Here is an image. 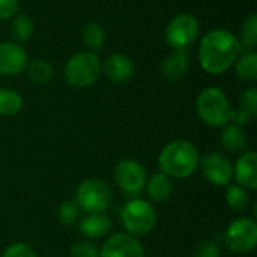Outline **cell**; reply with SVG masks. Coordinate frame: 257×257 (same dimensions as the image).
<instances>
[{"mask_svg": "<svg viewBox=\"0 0 257 257\" xmlns=\"http://www.w3.org/2000/svg\"><path fill=\"white\" fill-rule=\"evenodd\" d=\"M239 54V39L226 29L208 32L199 44V63L209 75H221L229 71Z\"/></svg>", "mask_w": 257, "mask_h": 257, "instance_id": "1", "label": "cell"}, {"mask_svg": "<svg viewBox=\"0 0 257 257\" xmlns=\"http://www.w3.org/2000/svg\"><path fill=\"white\" fill-rule=\"evenodd\" d=\"M199 149L185 139L169 142L158 154L160 172L172 179H185L193 176L199 169Z\"/></svg>", "mask_w": 257, "mask_h": 257, "instance_id": "2", "label": "cell"}, {"mask_svg": "<svg viewBox=\"0 0 257 257\" xmlns=\"http://www.w3.org/2000/svg\"><path fill=\"white\" fill-rule=\"evenodd\" d=\"M230 102L218 87H205L196 98V113L199 119L211 128H223L229 123Z\"/></svg>", "mask_w": 257, "mask_h": 257, "instance_id": "3", "label": "cell"}, {"mask_svg": "<svg viewBox=\"0 0 257 257\" xmlns=\"http://www.w3.org/2000/svg\"><path fill=\"white\" fill-rule=\"evenodd\" d=\"M101 75V60L92 51H80L71 56L63 68L66 83L77 89L93 86Z\"/></svg>", "mask_w": 257, "mask_h": 257, "instance_id": "4", "label": "cell"}, {"mask_svg": "<svg viewBox=\"0 0 257 257\" xmlns=\"http://www.w3.org/2000/svg\"><path fill=\"white\" fill-rule=\"evenodd\" d=\"M120 221L126 233L140 238L149 235L157 226V212L149 200L134 197L120 211Z\"/></svg>", "mask_w": 257, "mask_h": 257, "instance_id": "5", "label": "cell"}, {"mask_svg": "<svg viewBox=\"0 0 257 257\" xmlns=\"http://www.w3.org/2000/svg\"><path fill=\"white\" fill-rule=\"evenodd\" d=\"M223 242L235 254H247L256 248L257 223L254 218L241 217L233 220L224 230Z\"/></svg>", "mask_w": 257, "mask_h": 257, "instance_id": "6", "label": "cell"}, {"mask_svg": "<svg viewBox=\"0 0 257 257\" xmlns=\"http://www.w3.org/2000/svg\"><path fill=\"white\" fill-rule=\"evenodd\" d=\"M75 202L87 214L105 212L111 205V190L101 179H84L77 187Z\"/></svg>", "mask_w": 257, "mask_h": 257, "instance_id": "7", "label": "cell"}, {"mask_svg": "<svg viewBox=\"0 0 257 257\" xmlns=\"http://www.w3.org/2000/svg\"><path fill=\"white\" fill-rule=\"evenodd\" d=\"M199 33V20L193 14H179L166 27V42L173 50H188L197 41Z\"/></svg>", "mask_w": 257, "mask_h": 257, "instance_id": "8", "label": "cell"}, {"mask_svg": "<svg viewBox=\"0 0 257 257\" xmlns=\"http://www.w3.org/2000/svg\"><path fill=\"white\" fill-rule=\"evenodd\" d=\"M113 179L125 196L137 197L145 190L148 175L143 164L137 160H120L114 166Z\"/></svg>", "mask_w": 257, "mask_h": 257, "instance_id": "9", "label": "cell"}, {"mask_svg": "<svg viewBox=\"0 0 257 257\" xmlns=\"http://www.w3.org/2000/svg\"><path fill=\"white\" fill-rule=\"evenodd\" d=\"M199 169L203 178L215 187H227L233 181V163L221 152H206L200 157Z\"/></svg>", "mask_w": 257, "mask_h": 257, "instance_id": "10", "label": "cell"}, {"mask_svg": "<svg viewBox=\"0 0 257 257\" xmlns=\"http://www.w3.org/2000/svg\"><path fill=\"white\" fill-rule=\"evenodd\" d=\"M99 257H145V248L139 238L117 232L107 236L99 248Z\"/></svg>", "mask_w": 257, "mask_h": 257, "instance_id": "11", "label": "cell"}, {"mask_svg": "<svg viewBox=\"0 0 257 257\" xmlns=\"http://www.w3.org/2000/svg\"><path fill=\"white\" fill-rule=\"evenodd\" d=\"M27 63L29 56L24 47L14 41L0 42V75H18L26 71Z\"/></svg>", "mask_w": 257, "mask_h": 257, "instance_id": "12", "label": "cell"}, {"mask_svg": "<svg viewBox=\"0 0 257 257\" xmlns=\"http://www.w3.org/2000/svg\"><path fill=\"white\" fill-rule=\"evenodd\" d=\"M101 72H104V75L110 81L116 84H123L134 77V63L126 54L113 53L101 65Z\"/></svg>", "mask_w": 257, "mask_h": 257, "instance_id": "13", "label": "cell"}, {"mask_svg": "<svg viewBox=\"0 0 257 257\" xmlns=\"http://www.w3.org/2000/svg\"><path fill=\"white\" fill-rule=\"evenodd\" d=\"M235 184L247 191L257 190V154L254 151L244 152L233 164Z\"/></svg>", "mask_w": 257, "mask_h": 257, "instance_id": "14", "label": "cell"}, {"mask_svg": "<svg viewBox=\"0 0 257 257\" xmlns=\"http://www.w3.org/2000/svg\"><path fill=\"white\" fill-rule=\"evenodd\" d=\"M190 68V56L188 50H173L172 54H169L163 63H161V75L169 83H178L181 81Z\"/></svg>", "mask_w": 257, "mask_h": 257, "instance_id": "15", "label": "cell"}, {"mask_svg": "<svg viewBox=\"0 0 257 257\" xmlns=\"http://www.w3.org/2000/svg\"><path fill=\"white\" fill-rule=\"evenodd\" d=\"M80 232L87 239H101L111 232V218L105 212H92L78 221Z\"/></svg>", "mask_w": 257, "mask_h": 257, "instance_id": "16", "label": "cell"}, {"mask_svg": "<svg viewBox=\"0 0 257 257\" xmlns=\"http://www.w3.org/2000/svg\"><path fill=\"white\" fill-rule=\"evenodd\" d=\"M145 190H146V194L151 202L164 203L173 194V181L167 175L157 172L146 181Z\"/></svg>", "mask_w": 257, "mask_h": 257, "instance_id": "17", "label": "cell"}, {"mask_svg": "<svg viewBox=\"0 0 257 257\" xmlns=\"http://www.w3.org/2000/svg\"><path fill=\"white\" fill-rule=\"evenodd\" d=\"M220 143L229 154H244L248 145L247 133L242 126L227 123L220 134Z\"/></svg>", "mask_w": 257, "mask_h": 257, "instance_id": "18", "label": "cell"}, {"mask_svg": "<svg viewBox=\"0 0 257 257\" xmlns=\"http://www.w3.org/2000/svg\"><path fill=\"white\" fill-rule=\"evenodd\" d=\"M81 38H83L84 45L89 48V51L95 53V51H99V50L104 48L107 35H105L104 27H102L99 23L90 21V23H86V24L83 26Z\"/></svg>", "mask_w": 257, "mask_h": 257, "instance_id": "19", "label": "cell"}, {"mask_svg": "<svg viewBox=\"0 0 257 257\" xmlns=\"http://www.w3.org/2000/svg\"><path fill=\"white\" fill-rule=\"evenodd\" d=\"M26 72L35 84H47L54 75V68L45 59H33L27 63Z\"/></svg>", "mask_w": 257, "mask_h": 257, "instance_id": "20", "label": "cell"}, {"mask_svg": "<svg viewBox=\"0 0 257 257\" xmlns=\"http://www.w3.org/2000/svg\"><path fill=\"white\" fill-rule=\"evenodd\" d=\"M11 35L14 38V42H26L33 36L35 24L33 20L26 14H17L11 18Z\"/></svg>", "mask_w": 257, "mask_h": 257, "instance_id": "21", "label": "cell"}, {"mask_svg": "<svg viewBox=\"0 0 257 257\" xmlns=\"http://www.w3.org/2000/svg\"><path fill=\"white\" fill-rule=\"evenodd\" d=\"M235 72L241 80L254 81L257 80V54L254 51L241 53L235 62Z\"/></svg>", "mask_w": 257, "mask_h": 257, "instance_id": "22", "label": "cell"}, {"mask_svg": "<svg viewBox=\"0 0 257 257\" xmlns=\"http://www.w3.org/2000/svg\"><path fill=\"white\" fill-rule=\"evenodd\" d=\"M23 108L21 95L9 87H0V116H15Z\"/></svg>", "mask_w": 257, "mask_h": 257, "instance_id": "23", "label": "cell"}, {"mask_svg": "<svg viewBox=\"0 0 257 257\" xmlns=\"http://www.w3.org/2000/svg\"><path fill=\"white\" fill-rule=\"evenodd\" d=\"M226 203L233 212H244L250 205L248 191L238 184H229L226 187Z\"/></svg>", "mask_w": 257, "mask_h": 257, "instance_id": "24", "label": "cell"}, {"mask_svg": "<svg viewBox=\"0 0 257 257\" xmlns=\"http://www.w3.org/2000/svg\"><path fill=\"white\" fill-rule=\"evenodd\" d=\"M241 42V51H254L257 42V15L251 14L242 26L241 30V38H238Z\"/></svg>", "mask_w": 257, "mask_h": 257, "instance_id": "25", "label": "cell"}, {"mask_svg": "<svg viewBox=\"0 0 257 257\" xmlns=\"http://www.w3.org/2000/svg\"><path fill=\"white\" fill-rule=\"evenodd\" d=\"M81 212L83 211L80 209V206L77 205L75 200H65L60 203V206L57 209V218L62 226L71 227L81 220Z\"/></svg>", "mask_w": 257, "mask_h": 257, "instance_id": "26", "label": "cell"}, {"mask_svg": "<svg viewBox=\"0 0 257 257\" xmlns=\"http://www.w3.org/2000/svg\"><path fill=\"white\" fill-rule=\"evenodd\" d=\"M69 253L71 257H99V247L95 242L84 239L72 244Z\"/></svg>", "mask_w": 257, "mask_h": 257, "instance_id": "27", "label": "cell"}, {"mask_svg": "<svg viewBox=\"0 0 257 257\" xmlns=\"http://www.w3.org/2000/svg\"><path fill=\"white\" fill-rule=\"evenodd\" d=\"M220 254L221 247L215 239H203L196 245L193 257H220Z\"/></svg>", "mask_w": 257, "mask_h": 257, "instance_id": "28", "label": "cell"}, {"mask_svg": "<svg viewBox=\"0 0 257 257\" xmlns=\"http://www.w3.org/2000/svg\"><path fill=\"white\" fill-rule=\"evenodd\" d=\"M239 108L247 111L253 119L257 116V90L254 87L245 89L239 99Z\"/></svg>", "mask_w": 257, "mask_h": 257, "instance_id": "29", "label": "cell"}, {"mask_svg": "<svg viewBox=\"0 0 257 257\" xmlns=\"http://www.w3.org/2000/svg\"><path fill=\"white\" fill-rule=\"evenodd\" d=\"M2 257H36V253L33 251V248L29 244L15 242V244H11L3 251Z\"/></svg>", "mask_w": 257, "mask_h": 257, "instance_id": "30", "label": "cell"}, {"mask_svg": "<svg viewBox=\"0 0 257 257\" xmlns=\"http://www.w3.org/2000/svg\"><path fill=\"white\" fill-rule=\"evenodd\" d=\"M20 0H0V20H11L18 14Z\"/></svg>", "mask_w": 257, "mask_h": 257, "instance_id": "31", "label": "cell"}, {"mask_svg": "<svg viewBox=\"0 0 257 257\" xmlns=\"http://www.w3.org/2000/svg\"><path fill=\"white\" fill-rule=\"evenodd\" d=\"M253 120V117L247 113V111H244L242 108H232L230 110V116H229V123H232V125H236V126H245V125H248L250 122Z\"/></svg>", "mask_w": 257, "mask_h": 257, "instance_id": "32", "label": "cell"}]
</instances>
